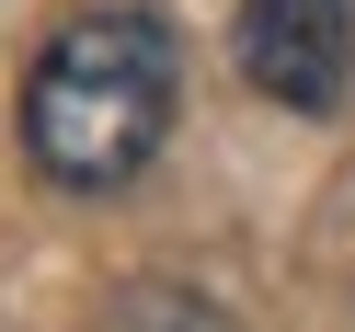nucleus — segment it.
<instances>
[{"label": "nucleus", "instance_id": "f257e3e1", "mask_svg": "<svg viewBox=\"0 0 355 332\" xmlns=\"http://www.w3.org/2000/svg\"><path fill=\"white\" fill-rule=\"evenodd\" d=\"M172 103H184L172 24L103 0V12L58 24L46 58H35V80H24V161L58 195H115V184H138L161 161Z\"/></svg>", "mask_w": 355, "mask_h": 332}, {"label": "nucleus", "instance_id": "f03ea898", "mask_svg": "<svg viewBox=\"0 0 355 332\" xmlns=\"http://www.w3.org/2000/svg\"><path fill=\"white\" fill-rule=\"evenodd\" d=\"M230 69L286 115H332L355 92V0H241Z\"/></svg>", "mask_w": 355, "mask_h": 332}, {"label": "nucleus", "instance_id": "7ed1b4c3", "mask_svg": "<svg viewBox=\"0 0 355 332\" xmlns=\"http://www.w3.org/2000/svg\"><path fill=\"white\" fill-rule=\"evenodd\" d=\"M126 332H230V309L184 298V286H149V298H126Z\"/></svg>", "mask_w": 355, "mask_h": 332}]
</instances>
